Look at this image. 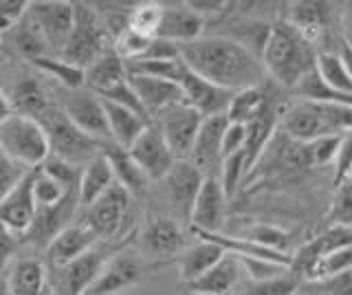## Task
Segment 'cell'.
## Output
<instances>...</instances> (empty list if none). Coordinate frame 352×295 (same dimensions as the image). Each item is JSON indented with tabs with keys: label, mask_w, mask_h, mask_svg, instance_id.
I'll return each instance as SVG.
<instances>
[{
	"label": "cell",
	"mask_w": 352,
	"mask_h": 295,
	"mask_svg": "<svg viewBox=\"0 0 352 295\" xmlns=\"http://www.w3.org/2000/svg\"><path fill=\"white\" fill-rule=\"evenodd\" d=\"M181 60L203 80L231 93L267 84L262 62L238 42L225 36L205 34L187 45H179Z\"/></svg>",
	"instance_id": "1"
},
{
	"label": "cell",
	"mask_w": 352,
	"mask_h": 295,
	"mask_svg": "<svg viewBox=\"0 0 352 295\" xmlns=\"http://www.w3.org/2000/svg\"><path fill=\"white\" fill-rule=\"evenodd\" d=\"M317 49L302 34L280 18L262 51V69L267 80L280 91L293 93L308 73L317 67Z\"/></svg>",
	"instance_id": "2"
},
{
	"label": "cell",
	"mask_w": 352,
	"mask_h": 295,
	"mask_svg": "<svg viewBox=\"0 0 352 295\" xmlns=\"http://www.w3.org/2000/svg\"><path fill=\"white\" fill-rule=\"evenodd\" d=\"M278 128L297 144H308L322 137H341L352 130V106L308 102L293 97L284 106Z\"/></svg>",
	"instance_id": "3"
},
{
	"label": "cell",
	"mask_w": 352,
	"mask_h": 295,
	"mask_svg": "<svg viewBox=\"0 0 352 295\" xmlns=\"http://www.w3.org/2000/svg\"><path fill=\"white\" fill-rule=\"evenodd\" d=\"M194 240L190 227H185L176 218L150 212L143 218V223L137 225L135 232V249L146 258L148 262L157 267L174 265V260L179 258L181 251Z\"/></svg>",
	"instance_id": "4"
},
{
	"label": "cell",
	"mask_w": 352,
	"mask_h": 295,
	"mask_svg": "<svg viewBox=\"0 0 352 295\" xmlns=\"http://www.w3.org/2000/svg\"><path fill=\"white\" fill-rule=\"evenodd\" d=\"M132 203V194L115 183L102 199L82 210L77 221H82L102 243H124L137 229V225H128Z\"/></svg>",
	"instance_id": "5"
},
{
	"label": "cell",
	"mask_w": 352,
	"mask_h": 295,
	"mask_svg": "<svg viewBox=\"0 0 352 295\" xmlns=\"http://www.w3.org/2000/svg\"><path fill=\"white\" fill-rule=\"evenodd\" d=\"M38 122L42 124L49 139V150H51L49 157H58L62 161L73 163V166L84 168L88 161H93L97 155H102L108 148L106 144H99L93 137L82 133V130L60 111L58 104H53L49 111H44L38 117Z\"/></svg>",
	"instance_id": "6"
},
{
	"label": "cell",
	"mask_w": 352,
	"mask_h": 295,
	"mask_svg": "<svg viewBox=\"0 0 352 295\" xmlns=\"http://www.w3.org/2000/svg\"><path fill=\"white\" fill-rule=\"evenodd\" d=\"M132 243H135V240H132ZM132 243L117 249L115 254L104 262L99 276L95 278L91 289L84 295H126V293L137 291L152 273L161 271V267L152 265V262L143 258Z\"/></svg>",
	"instance_id": "7"
},
{
	"label": "cell",
	"mask_w": 352,
	"mask_h": 295,
	"mask_svg": "<svg viewBox=\"0 0 352 295\" xmlns=\"http://www.w3.org/2000/svg\"><path fill=\"white\" fill-rule=\"evenodd\" d=\"M0 152L25 170H36L49 159V139L33 117L11 115L0 124Z\"/></svg>",
	"instance_id": "8"
},
{
	"label": "cell",
	"mask_w": 352,
	"mask_h": 295,
	"mask_svg": "<svg viewBox=\"0 0 352 295\" xmlns=\"http://www.w3.org/2000/svg\"><path fill=\"white\" fill-rule=\"evenodd\" d=\"M75 5V27L71 31V38L66 40L60 56L64 62L75 64L80 69H88L91 64L102 56L106 49L113 47V38L99 18L93 3H73Z\"/></svg>",
	"instance_id": "9"
},
{
	"label": "cell",
	"mask_w": 352,
	"mask_h": 295,
	"mask_svg": "<svg viewBox=\"0 0 352 295\" xmlns=\"http://www.w3.org/2000/svg\"><path fill=\"white\" fill-rule=\"evenodd\" d=\"M205 177L198 172L190 161H176L174 168L165 174V177L154 183V194L157 199L163 203L161 214H168L176 218L179 223L185 227H190V216H192V207L196 203V196L201 192Z\"/></svg>",
	"instance_id": "10"
},
{
	"label": "cell",
	"mask_w": 352,
	"mask_h": 295,
	"mask_svg": "<svg viewBox=\"0 0 352 295\" xmlns=\"http://www.w3.org/2000/svg\"><path fill=\"white\" fill-rule=\"evenodd\" d=\"M132 240H135V234L128 240H124V243H99L93 251H88L86 256L77 258L71 265L60 267V269H49L53 295H84L91 289L95 278L99 276L104 262L113 256L117 249L132 243Z\"/></svg>",
	"instance_id": "11"
},
{
	"label": "cell",
	"mask_w": 352,
	"mask_h": 295,
	"mask_svg": "<svg viewBox=\"0 0 352 295\" xmlns=\"http://www.w3.org/2000/svg\"><path fill=\"white\" fill-rule=\"evenodd\" d=\"M55 104L60 106V111L71 119V122L86 133L88 137H93L99 144L110 146L113 139H110V130H108V119L104 111V102L97 93L88 91L86 86L77 91H62L55 89Z\"/></svg>",
	"instance_id": "12"
},
{
	"label": "cell",
	"mask_w": 352,
	"mask_h": 295,
	"mask_svg": "<svg viewBox=\"0 0 352 295\" xmlns=\"http://www.w3.org/2000/svg\"><path fill=\"white\" fill-rule=\"evenodd\" d=\"M27 14L47 40L51 56H60L75 27V5L66 0H33Z\"/></svg>",
	"instance_id": "13"
},
{
	"label": "cell",
	"mask_w": 352,
	"mask_h": 295,
	"mask_svg": "<svg viewBox=\"0 0 352 295\" xmlns=\"http://www.w3.org/2000/svg\"><path fill=\"white\" fill-rule=\"evenodd\" d=\"M203 122H205V117L198 111H194L192 106H187L185 102L170 106L168 111H163L154 119V124H157L163 133L176 161L190 159L194 141L198 137V130H201Z\"/></svg>",
	"instance_id": "14"
},
{
	"label": "cell",
	"mask_w": 352,
	"mask_h": 295,
	"mask_svg": "<svg viewBox=\"0 0 352 295\" xmlns=\"http://www.w3.org/2000/svg\"><path fill=\"white\" fill-rule=\"evenodd\" d=\"M80 216V199H77V188L71 190L64 196V201L51 207H38L33 225L29 227V232L22 236V245H29L36 251H44L49 247L51 240L58 236L64 227H69L71 223L77 221Z\"/></svg>",
	"instance_id": "15"
},
{
	"label": "cell",
	"mask_w": 352,
	"mask_h": 295,
	"mask_svg": "<svg viewBox=\"0 0 352 295\" xmlns=\"http://www.w3.org/2000/svg\"><path fill=\"white\" fill-rule=\"evenodd\" d=\"M229 196L218 177H205L190 216L192 234H223L227 225Z\"/></svg>",
	"instance_id": "16"
},
{
	"label": "cell",
	"mask_w": 352,
	"mask_h": 295,
	"mask_svg": "<svg viewBox=\"0 0 352 295\" xmlns=\"http://www.w3.org/2000/svg\"><path fill=\"white\" fill-rule=\"evenodd\" d=\"M11 108H14L16 115H25L38 119L44 111L55 104L53 91L49 89V82L42 78L36 69H27L16 73V78L11 80L9 91H5Z\"/></svg>",
	"instance_id": "17"
},
{
	"label": "cell",
	"mask_w": 352,
	"mask_h": 295,
	"mask_svg": "<svg viewBox=\"0 0 352 295\" xmlns=\"http://www.w3.org/2000/svg\"><path fill=\"white\" fill-rule=\"evenodd\" d=\"M128 155L135 159V163L143 172H146V177L152 181V185L159 183L176 163V157L172 155L168 141H165L163 133L154 122L143 130L141 137L128 148Z\"/></svg>",
	"instance_id": "18"
},
{
	"label": "cell",
	"mask_w": 352,
	"mask_h": 295,
	"mask_svg": "<svg viewBox=\"0 0 352 295\" xmlns=\"http://www.w3.org/2000/svg\"><path fill=\"white\" fill-rule=\"evenodd\" d=\"M179 86L183 91V102L187 106H192L194 111L201 113L205 119L207 117H218V115H227V108L234 93L220 89V86L203 80L201 75H196L183 64Z\"/></svg>",
	"instance_id": "19"
},
{
	"label": "cell",
	"mask_w": 352,
	"mask_h": 295,
	"mask_svg": "<svg viewBox=\"0 0 352 295\" xmlns=\"http://www.w3.org/2000/svg\"><path fill=\"white\" fill-rule=\"evenodd\" d=\"M227 124H229L227 115L207 117L201 130H198L192 155L187 161H190L203 177H218L220 166H223V135H225Z\"/></svg>",
	"instance_id": "20"
},
{
	"label": "cell",
	"mask_w": 352,
	"mask_h": 295,
	"mask_svg": "<svg viewBox=\"0 0 352 295\" xmlns=\"http://www.w3.org/2000/svg\"><path fill=\"white\" fill-rule=\"evenodd\" d=\"M102 240H99L91 229L82 221H75L69 227H64L62 232L55 236L49 247L44 249V262L49 269H60L75 262L77 258L86 256L88 251H93Z\"/></svg>",
	"instance_id": "21"
},
{
	"label": "cell",
	"mask_w": 352,
	"mask_h": 295,
	"mask_svg": "<svg viewBox=\"0 0 352 295\" xmlns=\"http://www.w3.org/2000/svg\"><path fill=\"white\" fill-rule=\"evenodd\" d=\"M242 280H245V271H242L240 260L225 254L223 260L216 262L201 278L179 284V291L183 295H234Z\"/></svg>",
	"instance_id": "22"
},
{
	"label": "cell",
	"mask_w": 352,
	"mask_h": 295,
	"mask_svg": "<svg viewBox=\"0 0 352 295\" xmlns=\"http://www.w3.org/2000/svg\"><path fill=\"white\" fill-rule=\"evenodd\" d=\"M38 170V168H36ZM36 170H29L14 190L7 194V199L0 203V221H3L11 232H16L20 238L29 232L36 218L38 205L33 199V179Z\"/></svg>",
	"instance_id": "23"
},
{
	"label": "cell",
	"mask_w": 352,
	"mask_h": 295,
	"mask_svg": "<svg viewBox=\"0 0 352 295\" xmlns=\"http://www.w3.org/2000/svg\"><path fill=\"white\" fill-rule=\"evenodd\" d=\"M9 295H53L51 271L44 258L18 256L7 269Z\"/></svg>",
	"instance_id": "24"
},
{
	"label": "cell",
	"mask_w": 352,
	"mask_h": 295,
	"mask_svg": "<svg viewBox=\"0 0 352 295\" xmlns=\"http://www.w3.org/2000/svg\"><path fill=\"white\" fill-rule=\"evenodd\" d=\"M207 31V20L198 16L187 3L163 5V20L157 38L174 42V45H187L203 38Z\"/></svg>",
	"instance_id": "25"
},
{
	"label": "cell",
	"mask_w": 352,
	"mask_h": 295,
	"mask_svg": "<svg viewBox=\"0 0 352 295\" xmlns=\"http://www.w3.org/2000/svg\"><path fill=\"white\" fill-rule=\"evenodd\" d=\"M128 82L132 91L137 93L139 102L146 108V113L154 122L163 111L170 106L183 102V91L176 82L159 80V78H146V75H128Z\"/></svg>",
	"instance_id": "26"
},
{
	"label": "cell",
	"mask_w": 352,
	"mask_h": 295,
	"mask_svg": "<svg viewBox=\"0 0 352 295\" xmlns=\"http://www.w3.org/2000/svg\"><path fill=\"white\" fill-rule=\"evenodd\" d=\"M227 251L212 243L207 238H194L190 245H187L179 258L174 260L176 269H179V284H187L196 278H201L205 271L212 269L216 262L223 260Z\"/></svg>",
	"instance_id": "27"
},
{
	"label": "cell",
	"mask_w": 352,
	"mask_h": 295,
	"mask_svg": "<svg viewBox=\"0 0 352 295\" xmlns=\"http://www.w3.org/2000/svg\"><path fill=\"white\" fill-rule=\"evenodd\" d=\"M115 181V172L113 166H110L108 157L97 155L93 161H88L82 168L80 174V183H77V199H80V212L91 207L95 201H99L102 196L113 188Z\"/></svg>",
	"instance_id": "28"
},
{
	"label": "cell",
	"mask_w": 352,
	"mask_h": 295,
	"mask_svg": "<svg viewBox=\"0 0 352 295\" xmlns=\"http://www.w3.org/2000/svg\"><path fill=\"white\" fill-rule=\"evenodd\" d=\"M84 73H86L84 86L97 95H104L106 91L115 89L117 84L128 80V67L124 58L115 51V47L106 49Z\"/></svg>",
	"instance_id": "29"
},
{
	"label": "cell",
	"mask_w": 352,
	"mask_h": 295,
	"mask_svg": "<svg viewBox=\"0 0 352 295\" xmlns=\"http://www.w3.org/2000/svg\"><path fill=\"white\" fill-rule=\"evenodd\" d=\"M104 102V111L108 119V130H110V139H113V146L128 150L135 141L141 137V133L146 130L152 122L146 117H141L137 113H132L130 108H124L113 102Z\"/></svg>",
	"instance_id": "30"
},
{
	"label": "cell",
	"mask_w": 352,
	"mask_h": 295,
	"mask_svg": "<svg viewBox=\"0 0 352 295\" xmlns=\"http://www.w3.org/2000/svg\"><path fill=\"white\" fill-rule=\"evenodd\" d=\"M0 40H3L7 53H16L18 58H25L27 64L38 60V58L51 56V51L47 47V40L42 38L40 29L29 18V14H25V18H22L20 23Z\"/></svg>",
	"instance_id": "31"
},
{
	"label": "cell",
	"mask_w": 352,
	"mask_h": 295,
	"mask_svg": "<svg viewBox=\"0 0 352 295\" xmlns=\"http://www.w3.org/2000/svg\"><path fill=\"white\" fill-rule=\"evenodd\" d=\"M104 155L108 157L110 166H113V172H115V181L121 185V188H126L132 199H141V196H148L150 190H152V181L146 177V172H143L135 159L128 155V150L124 148H117V146H108L104 150Z\"/></svg>",
	"instance_id": "32"
},
{
	"label": "cell",
	"mask_w": 352,
	"mask_h": 295,
	"mask_svg": "<svg viewBox=\"0 0 352 295\" xmlns=\"http://www.w3.org/2000/svg\"><path fill=\"white\" fill-rule=\"evenodd\" d=\"M271 91H273V84L267 80V84H262V86H251V89H242L234 93L227 108V119L242 126L251 124L253 119H258L267 111V106L271 104V97H273Z\"/></svg>",
	"instance_id": "33"
},
{
	"label": "cell",
	"mask_w": 352,
	"mask_h": 295,
	"mask_svg": "<svg viewBox=\"0 0 352 295\" xmlns=\"http://www.w3.org/2000/svg\"><path fill=\"white\" fill-rule=\"evenodd\" d=\"M29 67L36 69L44 80H51L55 84V89H62V91L84 89V82H86L84 69L75 67V64L64 62L62 58L44 56V58L29 62Z\"/></svg>",
	"instance_id": "34"
},
{
	"label": "cell",
	"mask_w": 352,
	"mask_h": 295,
	"mask_svg": "<svg viewBox=\"0 0 352 295\" xmlns=\"http://www.w3.org/2000/svg\"><path fill=\"white\" fill-rule=\"evenodd\" d=\"M315 71L319 73V78L326 82V86H330L333 91H337L339 95L352 97V78L346 69V64L341 62L339 53H319L317 56V67Z\"/></svg>",
	"instance_id": "35"
},
{
	"label": "cell",
	"mask_w": 352,
	"mask_h": 295,
	"mask_svg": "<svg viewBox=\"0 0 352 295\" xmlns=\"http://www.w3.org/2000/svg\"><path fill=\"white\" fill-rule=\"evenodd\" d=\"M300 287L302 282L289 271L269 280H242L234 295H293Z\"/></svg>",
	"instance_id": "36"
},
{
	"label": "cell",
	"mask_w": 352,
	"mask_h": 295,
	"mask_svg": "<svg viewBox=\"0 0 352 295\" xmlns=\"http://www.w3.org/2000/svg\"><path fill=\"white\" fill-rule=\"evenodd\" d=\"M163 20V3L157 0H143V3H135L128 16V27L139 31V34L148 38H157L159 27Z\"/></svg>",
	"instance_id": "37"
},
{
	"label": "cell",
	"mask_w": 352,
	"mask_h": 295,
	"mask_svg": "<svg viewBox=\"0 0 352 295\" xmlns=\"http://www.w3.org/2000/svg\"><path fill=\"white\" fill-rule=\"evenodd\" d=\"M341 137H322L308 144H300V161L306 168H326L333 166Z\"/></svg>",
	"instance_id": "38"
},
{
	"label": "cell",
	"mask_w": 352,
	"mask_h": 295,
	"mask_svg": "<svg viewBox=\"0 0 352 295\" xmlns=\"http://www.w3.org/2000/svg\"><path fill=\"white\" fill-rule=\"evenodd\" d=\"M326 225L352 227V177L335 185L333 199L328 203Z\"/></svg>",
	"instance_id": "39"
},
{
	"label": "cell",
	"mask_w": 352,
	"mask_h": 295,
	"mask_svg": "<svg viewBox=\"0 0 352 295\" xmlns=\"http://www.w3.org/2000/svg\"><path fill=\"white\" fill-rule=\"evenodd\" d=\"M128 75H146V78H159V80H170L179 84L181 71H183V60H135L128 62Z\"/></svg>",
	"instance_id": "40"
},
{
	"label": "cell",
	"mask_w": 352,
	"mask_h": 295,
	"mask_svg": "<svg viewBox=\"0 0 352 295\" xmlns=\"http://www.w3.org/2000/svg\"><path fill=\"white\" fill-rule=\"evenodd\" d=\"M311 245L319 254V258L335 254V251L352 245V227H341V225H326L315 238H311Z\"/></svg>",
	"instance_id": "41"
},
{
	"label": "cell",
	"mask_w": 352,
	"mask_h": 295,
	"mask_svg": "<svg viewBox=\"0 0 352 295\" xmlns=\"http://www.w3.org/2000/svg\"><path fill=\"white\" fill-rule=\"evenodd\" d=\"M75 188H64L60 181H55L47 172H42L38 168L36 179H33V199H36L38 207H51V205H58L60 201H64V196Z\"/></svg>",
	"instance_id": "42"
},
{
	"label": "cell",
	"mask_w": 352,
	"mask_h": 295,
	"mask_svg": "<svg viewBox=\"0 0 352 295\" xmlns=\"http://www.w3.org/2000/svg\"><path fill=\"white\" fill-rule=\"evenodd\" d=\"M249 177V168H247V159H245V150L236 152L227 159H223V166H220L218 179L223 183V190L227 192V196L231 199L234 194H238L242 181Z\"/></svg>",
	"instance_id": "43"
},
{
	"label": "cell",
	"mask_w": 352,
	"mask_h": 295,
	"mask_svg": "<svg viewBox=\"0 0 352 295\" xmlns=\"http://www.w3.org/2000/svg\"><path fill=\"white\" fill-rule=\"evenodd\" d=\"M242 238L253 240L262 247H269L275 251H282V254H289L286 251V245H289V234L280 229L278 225H267V223H253L249 225L245 232H242Z\"/></svg>",
	"instance_id": "44"
},
{
	"label": "cell",
	"mask_w": 352,
	"mask_h": 295,
	"mask_svg": "<svg viewBox=\"0 0 352 295\" xmlns=\"http://www.w3.org/2000/svg\"><path fill=\"white\" fill-rule=\"evenodd\" d=\"M152 40L154 38H148V36H143V34H139V31L128 27L113 40V47L119 56L124 58V62L128 64V62L141 60L143 56H146V51L150 49Z\"/></svg>",
	"instance_id": "45"
},
{
	"label": "cell",
	"mask_w": 352,
	"mask_h": 295,
	"mask_svg": "<svg viewBox=\"0 0 352 295\" xmlns=\"http://www.w3.org/2000/svg\"><path fill=\"white\" fill-rule=\"evenodd\" d=\"M346 269H352V245L339 249V251H335V254H330V256H324L322 260H319L313 282H319V280H324L328 276H333V273L346 271Z\"/></svg>",
	"instance_id": "46"
},
{
	"label": "cell",
	"mask_w": 352,
	"mask_h": 295,
	"mask_svg": "<svg viewBox=\"0 0 352 295\" xmlns=\"http://www.w3.org/2000/svg\"><path fill=\"white\" fill-rule=\"evenodd\" d=\"M29 9L27 0H0V38L7 36Z\"/></svg>",
	"instance_id": "47"
},
{
	"label": "cell",
	"mask_w": 352,
	"mask_h": 295,
	"mask_svg": "<svg viewBox=\"0 0 352 295\" xmlns=\"http://www.w3.org/2000/svg\"><path fill=\"white\" fill-rule=\"evenodd\" d=\"M350 170H352V130L341 135L339 150H337V157L333 163V185L348 179Z\"/></svg>",
	"instance_id": "48"
},
{
	"label": "cell",
	"mask_w": 352,
	"mask_h": 295,
	"mask_svg": "<svg viewBox=\"0 0 352 295\" xmlns=\"http://www.w3.org/2000/svg\"><path fill=\"white\" fill-rule=\"evenodd\" d=\"M20 249H22L20 236L16 232H11V229L0 221V269L7 271L11 265H14Z\"/></svg>",
	"instance_id": "49"
},
{
	"label": "cell",
	"mask_w": 352,
	"mask_h": 295,
	"mask_svg": "<svg viewBox=\"0 0 352 295\" xmlns=\"http://www.w3.org/2000/svg\"><path fill=\"white\" fill-rule=\"evenodd\" d=\"M29 170H25L18 163H14L11 159H7L3 152H0V203L7 199V194L16 188L20 183V179L25 177Z\"/></svg>",
	"instance_id": "50"
},
{
	"label": "cell",
	"mask_w": 352,
	"mask_h": 295,
	"mask_svg": "<svg viewBox=\"0 0 352 295\" xmlns=\"http://www.w3.org/2000/svg\"><path fill=\"white\" fill-rule=\"evenodd\" d=\"M313 284H317V289L324 291L326 295H352V269L333 273V276Z\"/></svg>",
	"instance_id": "51"
},
{
	"label": "cell",
	"mask_w": 352,
	"mask_h": 295,
	"mask_svg": "<svg viewBox=\"0 0 352 295\" xmlns=\"http://www.w3.org/2000/svg\"><path fill=\"white\" fill-rule=\"evenodd\" d=\"M245 146H247V126L229 122L223 135V159L236 155V152H242Z\"/></svg>",
	"instance_id": "52"
},
{
	"label": "cell",
	"mask_w": 352,
	"mask_h": 295,
	"mask_svg": "<svg viewBox=\"0 0 352 295\" xmlns=\"http://www.w3.org/2000/svg\"><path fill=\"white\" fill-rule=\"evenodd\" d=\"M339 34H341V42L352 51V3L344 5V9H341Z\"/></svg>",
	"instance_id": "53"
},
{
	"label": "cell",
	"mask_w": 352,
	"mask_h": 295,
	"mask_svg": "<svg viewBox=\"0 0 352 295\" xmlns=\"http://www.w3.org/2000/svg\"><path fill=\"white\" fill-rule=\"evenodd\" d=\"M11 115H14V108H11V102H9L5 89H0V124H3L5 119H9Z\"/></svg>",
	"instance_id": "54"
},
{
	"label": "cell",
	"mask_w": 352,
	"mask_h": 295,
	"mask_svg": "<svg viewBox=\"0 0 352 295\" xmlns=\"http://www.w3.org/2000/svg\"><path fill=\"white\" fill-rule=\"evenodd\" d=\"M337 53H339V58H341V62L346 64V69H348V73H350V78H352V51L344 45V42H339V49H337Z\"/></svg>",
	"instance_id": "55"
},
{
	"label": "cell",
	"mask_w": 352,
	"mask_h": 295,
	"mask_svg": "<svg viewBox=\"0 0 352 295\" xmlns=\"http://www.w3.org/2000/svg\"><path fill=\"white\" fill-rule=\"evenodd\" d=\"M293 295H326L324 291H319L317 289V284H313V282H304L300 289H297Z\"/></svg>",
	"instance_id": "56"
},
{
	"label": "cell",
	"mask_w": 352,
	"mask_h": 295,
	"mask_svg": "<svg viewBox=\"0 0 352 295\" xmlns=\"http://www.w3.org/2000/svg\"><path fill=\"white\" fill-rule=\"evenodd\" d=\"M0 295H9V278L7 271L0 269Z\"/></svg>",
	"instance_id": "57"
},
{
	"label": "cell",
	"mask_w": 352,
	"mask_h": 295,
	"mask_svg": "<svg viewBox=\"0 0 352 295\" xmlns=\"http://www.w3.org/2000/svg\"><path fill=\"white\" fill-rule=\"evenodd\" d=\"M5 64H7V49L3 45V40H0V71L5 69Z\"/></svg>",
	"instance_id": "58"
},
{
	"label": "cell",
	"mask_w": 352,
	"mask_h": 295,
	"mask_svg": "<svg viewBox=\"0 0 352 295\" xmlns=\"http://www.w3.org/2000/svg\"><path fill=\"white\" fill-rule=\"evenodd\" d=\"M348 177H352V170H350V174H348Z\"/></svg>",
	"instance_id": "59"
}]
</instances>
